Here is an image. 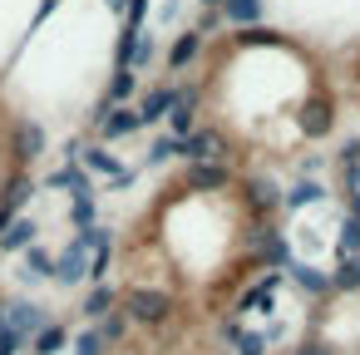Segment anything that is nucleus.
<instances>
[{
	"instance_id": "nucleus-8",
	"label": "nucleus",
	"mask_w": 360,
	"mask_h": 355,
	"mask_svg": "<svg viewBox=\"0 0 360 355\" xmlns=\"http://www.w3.org/2000/svg\"><path fill=\"white\" fill-rule=\"evenodd\" d=\"M286 276H291L306 296H330V291H335V286H330V271H316V266H306V262H291Z\"/></svg>"
},
{
	"instance_id": "nucleus-24",
	"label": "nucleus",
	"mask_w": 360,
	"mask_h": 355,
	"mask_svg": "<svg viewBox=\"0 0 360 355\" xmlns=\"http://www.w3.org/2000/svg\"><path fill=\"white\" fill-rule=\"evenodd\" d=\"M291 355H335V350H330V345H326V340H316V335H311V330H306V335H301V345H296V350H291Z\"/></svg>"
},
{
	"instance_id": "nucleus-11",
	"label": "nucleus",
	"mask_w": 360,
	"mask_h": 355,
	"mask_svg": "<svg viewBox=\"0 0 360 355\" xmlns=\"http://www.w3.org/2000/svg\"><path fill=\"white\" fill-rule=\"evenodd\" d=\"M330 286H335L340 296H355V291H360V257H340L335 271H330Z\"/></svg>"
},
{
	"instance_id": "nucleus-17",
	"label": "nucleus",
	"mask_w": 360,
	"mask_h": 355,
	"mask_svg": "<svg viewBox=\"0 0 360 355\" xmlns=\"http://www.w3.org/2000/svg\"><path fill=\"white\" fill-rule=\"evenodd\" d=\"M326 193H321V183H296L286 198H281V207H311V202H321Z\"/></svg>"
},
{
	"instance_id": "nucleus-1",
	"label": "nucleus",
	"mask_w": 360,
	"mask_h": 355,
	"mask_svg": "<svg viewBox=\"0 0 360 355\" xmlns=\"http://www.w3.org/2000/svg\"><path fill=\"white\" fill-rule=\"evenodd\" d=\"M237 178H242V173H237V168H227V163H188L183 188H193V193H227Z\"/></svg>"
},
{
	"instance_id": "nucleus-6",
	"label": "nucleus",
	"mask_w": 360,
	"mask_h": 355,
	"mask_svg": "<svg viewBox=\"0 0 360 355\" xmlns=\"http://www.w3.org/2000/svg\"><path fill=\"white\" fill-rule=\"evenodd\" d=\"M139 129H143V119H139V109H129V104H114V109L104 114V124H99L104 143H114V138H129V134H139Z\"/></svg>"
},
{
	"instance_id": "nucleus-4",
	"label": "nucleus",
	"mask_w": 360,
	"mask_h": 355,
	"mask_svg": "<svg viewBox=\"0 0 360 355\" xmlns=\"http://www.w3.org/2000/svg\"><path fill=\"white\" fill-rule=\"evenodd\" d=\"M222 335H227L232 355H271V340H266L262 330L242 325V321H222Z\"/></svg>"
},
{
	"instance_id": "nucleus-22",
	"label": "nucleus",
	"mask_w": 360,
	"mask_h": 355,
	"mask_svg": "<svg viewBox=\"0 0 360 355\" xmlns=\"http://www.w3.org/2000/svg\"><path fill=\"white\" fill-rule=\"evenodd\" d=\"M25 266H30V276H55V257H50V252H40V247H30V252H25Z\"/></svg>"
},
{
	"instance_id": "nucleus-9",
	"label": "nucleus",
	"mask_w": 360,
	"mask_h": 355,
	"mask_svg": "<svg viewBox=\"0 0 360 355\" xmlns=\"http://www.w3.org/2000/svg\"><path fill=\"white\" fill-rule=\"evenodd\" d=\"M109 311H119V286H109V281H99L89 296H84V306H79V316L84 321H104Z\"/></svg>"
},
{
	"instance_id": "nucleus-12",
	"label": "nucleus",
	"mask_w": 360,
	"mask_h": 355,
	"mask_svg": "<svg viewBox=\"0 0 360 355\" xmlns=\"http://www.w3.org/2000/svg\"><path fill=\"white\" fill-rule=\"evenodd\" d=\"M6 325L11 330H35V325H45V311L30 306V301H15V306H6Z\"/></svg>"
},
{
	"instance_id": "nucleus-18",
	"label": "nucleus",
	"mask_w": 360,
	"mask_h": 355,
	"mask_svg": "<svg viewBox=\"0 0 360 355\" xmlns=\"http://www.w3.org/2000/svg\"><path fill=\"white\" fill-rule=\"evenodd\" d=\"M70 217H75V227H79V232L99 227V222H94V193H75V207H70Z\"/></svg>"
},
{
	"instance_id": "nucleus-21",
	"label": "nucleus",
	"mask_w": 360,
	"mask_h": 355,
	"mask_svg": "<svg viewBox=\"0 0 360 355\" xmlns=\"http://www.w3.org/2000/svg\"><path fill=\"white\" fill-rule=\"evenodd\" d=\"M134 94V70H119L114 79H109V104H124Z\"/></svg>"
},
{
	"instance_id": "nucleus-15",
	"label": "nucleus",
	"mask_w": 360,
	"mask_h": 355,
	"mask_svg": "<svg viewBox=\"0 0 360 355\" xmlns=\"http://www.w3.org/2000/svg\"><path fill=\"white\" fill-rule=\"evenodd\" d=\"M222 11H227L232 25H257L262 20V0H227Z\"/></svg>"
},
{
	"instance_id": "nucleus-20",
	"label": "nucleus",
	"mask_w": 360,
	"mask_h": 355,
	"mask_svg": "<svg viewBox=\"0 0 360 355\" xmlns=\"http://www.w3.org/2000/svg\"><path fill=\"white\" fill-rule=\"evenodd\" d=\"M65 345V325H45L40 335H35V355H55Z\"/></svg>"
},
{
	"instance_id": "nucleus-2",
	"label": "nucleus",
	"mask_w": 360,
	"mask_h": 355,
	"mask_svg": "<svg viewBox=\"0 0 360 355\" xmlns=\"http://www.w3.org/2000/svg\"><path fill=\"white\" fill-rule=\"evenodd\" d=\"M79 158H84V168H89V173H104L114 188H129V183H134V173H129V168H124V163H119V158L104 148V143H94V148H79Z\"/></svg>"
},
{
	"instance_id": "nucleus-13",
	"label": "nucleus",
	"mask_w": 360,
	"mask_h": 355,
	"mask_svg": "<svg viewBox=\"0 0 360 355\" xmlns=\"http://www.w3.org/2000/svg\"><path fill=\"white\" fill-rule=\"evenodd\" d=\"M35 242V222L30 217H15L11 227H6V237H0V252H20V247H30Z\"/></svg>"
},
{
	"instance_id": "nucleus-3",
	"label": "nucleus",
	"mask_w": 360,
	"mask_h": 355,
	"mask_svg": "<svg viewBox=\"0 0 360 355\" xmlns=\"http://www.w3.org/2000/svg\"><path fill=\"white\" fill-rule=\"evenodd\" d=\"M84 252H89V242H84V237H75V242L55 257V281H65V286L84 281V276H89V257H84Z\"/></svg>"
},
{
	"instance_id": "nucleus-10",
	"label": "nucleus",
	"mask_w": 360,
	"mask_h": 355,
	"mask_svg": "<svg viewBox=\"0 0 360 355\" xmlns=\"http://www.w3.org/2000/svg\"><path fill=\"white\" fill-rule=\"evenodd\" d=\"M198 50H202V30H183L178 45L168 50V70H188V65L198 60Z\"/></svg>"
},
{
	"instance_id": "nucleus-7",
	"label": "nucleus",
	"mask_w": 360,
	"mask_h": 355,
	"mask_svg": "<svg viewBox=\"0 0 360 355\" xmlns=\"http://www.w3.org/2000/svg\"><path fill=\"white\" fill-rule=\"evenodd\" d=\"M193 124H198V89H183L178 104H173V114H168V134L173 138H188Z\"/></svg>"
},
{
	"instance_id": "nucleus-28",
	"label": "nucleus",
	"mask_w": 360,
	"mask_h": 355,
	"mask_svg": "<svg viewBox=\"0 0 360 355\" xmlns=\"http://www.w3.org/2000/svg\"><path fill=\"white\" fill-rule=\"evenodd\" d=\"M198 6H207V11H217V6H227V0H198Z\"/></svg>"
},
{
	"instance_id": "nucleus-23",
	"label": "nucleus",
	"mask_w": 360,
	"mask_h": 355,
	"mask_svg": "<svg viewBox=\"0 0 360 355\" xmlns=\"http://www.w3.org/2000/svg\"><path fill=\"white\" fill-rule=\"evenodd\" d=\"M148 65H158V40L153 35H143L139 40V55H134V70H148Z\"/></svg>"
},
{
	"instance_id": "nucleus-25",
	"label": "nucleus",
	"mask_w": 360,
	"mask_h": 355,
	"mask_svg": "<svg viewBox=\"0 0 360 355\" xmlns=\"http://www.w3.org/2000/svg\"><path fill=\"white\" fill-rule=\"evenodd\" d=\"M15 345H20V330L6 325V330H0V355H15Z\"/></svg>"
},
{
	"instance_id": "nucleus-27",
	"label": "nucleus",
	"mask_w": 360,
	"mask_h": 355,
	"mask_svg": "<svg viewBox=\"0 0 360 355\" xmlns=\"http://www.w3.org/2000/svg\"><path fill=\"white\" fill-rule=\"evenodd\" d=\"M104 6H109L114 15H129V0H104Z\"/></svg>"
},
{
	"instance_id": "nucleus-16",
	"label": "nucleus",
	"mask_w": 360,
	"mask_h": 355,
	"mask_svg": "<svg viewBox=\"0 0 360 355\" xmlns=\"http://www.w3.org/2000/svg\"><path fill=\"white\" fill-rule=\"evenodd\" d=\"M139 40H143V30H134V25H124L119 30V70H134V55H139Z\"/></svg>"
},
{
	"instance_id": "nucleus-14",
	"label": "nucleus",
	"mask_w": 360,
	"mask_h": 355,
	"mask_svg": "<svg viewBox=\"0 0 360 355\" xmlns=\"http://www.w3.org/2000/svg\"><path fill=\"white\" fill-rule=\"evenodd\" d=\"M168 158H183V138H173V134H163V138L148 143V168H158V163H168Z\"/></svg>"
},
{
	"instance_id": "nucleus-5",
	"label": "nucleus",
	"mask_w": 360,
	"mask_h": 355,
	"mask_svg": "<svg viewBox=\"0 0 360 355\" xmlns=\"http://www.w3.org/2000/svg\"><path fill=\"white\" fill-rule=\"evenodd\" d=\"M178 94H183L178 84H153V89L139 99V119H143V124H158V119H168V114H173V104H178Z\"/></svg>"
},
{
	"instance_id": "nucleus-19",
	"label": "nucleus",
	"mask_w": 360,
	"mask_h": 355,
	"mask_svg": "<svg viewBox=\"0 0 360 355\" xmlns=\"http://www.w3.org/2000/svg\"><path fill=\"white\" fill-rule=\"evenodd\" d=\"M75 355H109V340L89 325V330H79V340H75Z\"/></svg>"
},
{
	"instance_id": "nucleus-26",
	"label": "nucleus",
	"mask_w": 360,
	"mask_h": 355,
	"mask_svg": "<svg viewBox=\"0 0 360 355\" xmlns=\"http://www.w3.org/2000/svg\"><path fill=\"white\" fill-rule=\"evenodd\" d=\"M143 15H148V0H129V25H134V30L143 25Z\"/></svg>"
}]
</instances>
